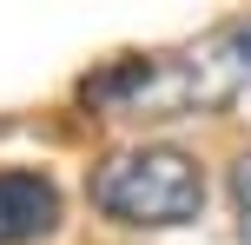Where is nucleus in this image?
Masks as SVG:
<instances>
[{
  "instance_id": "f257e3e1",
  "label": "nucleus",
  "mask_w": 251,
  "mask_h": 245,
  "mask_svg": "<svg viewBox=\"0 0 251 245\" xmlns=\"http://www.w3.org/2000/svg\"><path fill=\"white\" fill-rule=\"evenodd\" d=\"M251 86V20H225L205 40L178 53H132V60H113L106 73H93L86 106L106 119H199L231 106Z\"/></svg>"
},
{
  "instance_id": "f03ea898",
  "label": "nucleus",
  "mask_w": 251,
  "mask_h": 245,
  "mask_svg": "<svg viewBox=\"0 0 251 245\" xmlns=\"http://www.w3.org/2000/svg\"><path fill=\"white\" fill-rule=\"evenodd\" d=\"M86 199L119 225L139 232H165V225H192L205 206V172L178 146H119L93 166Z\"/></svg>"
},
{
  "instance_id": "7ed1b4c3",
  "label": "nucleus",
  "mask_w": 251,
  "mask_h": 245,
  "mask_svg": "<svg viewBox=\"0 0 251 245\" xmlns=\"http://www.w3.org/2000/svg\"><path fill=\"white\" fill-rule=\"evenodd\" d=\"M60 225V186L47 172L7 166L0 172V245H33Z\"/></svg>"
},
{
  "instance_id": "20e7f679",
  "label": "nucleus",
  "mask_w": 251,
  "mask_h": 245,
  "mask_svg": "<svg viewBox=\"0 0 251 245\" xmlns=\"http://www.w3.org/2000/svg\"><path fill=\"white\" fill-rule=\"evenodd\" d=\"M231 206H238V232H245V245H251V153L231 166Z\"/></svg>"
}]
</instances>
